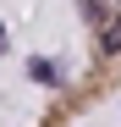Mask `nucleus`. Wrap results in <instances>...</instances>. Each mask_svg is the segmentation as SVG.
I'll use <instances>...</instances> for the list:
<instances>
[{
	"instance_id": "f257e3e1",
	"label": "nucleus",
	"mask_w": 121,
	"mask_h": 127,
	"mask_svg": "<svg viewBox=\"0 0 121 127\" xmlns=\"http://www.w3.org/2000/svg\"><path fill=\"white\" fill-rule=\"evenodd\" d=\"M99 50H105V55H116V50H121V22H116V28H105V33H99Z\"/></svg>"
},
{
	"instance_id": "f03ea898",
	"label": "nucleus",
	"mask_w": 121,
	"mask_h": 127,
	"mask_svg": "<svg viewBox=\"0 0 121 127\" xmlns=\"http://www.w3.org/2000/svg\"><path fill=\"white\" fill-rule=\"evenodd\" d=\"M83 17L88 22H105V0H83Z\"/></svg>"
},
{
	"instance_id": "7ed1b4c3",
	"label": "nucleus",
	"mask_w": 121,
	"mask_h": 127,
	"mask_svg": "<svg viewBox=\"0 0 121 127\" xmlns=\"http://www.w3.org/2000/svg\"><path fill=\"white\" fill-rule=\"evenodd\" d=\"M116 6H121V0H116Z\"/></svg>"
}]
</instances>
